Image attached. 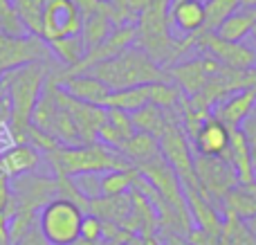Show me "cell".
Here are the masks:
<instances>
[{
	"mask_svg": "<svg viewBox=\"0 0 256 245\" xmlns=\"http://www.w3.org/2000/svg\"><path fill=\"white\" fill-rule=\"evenodd\" d=\"M58 68L56 58L34 61L7 72L0 79L9 104V133L14 144L27 142V130L32 126V112L38 104L50 74Z\"/></svg>",
	"mask_w": 256,
	"mask_h": 245,
	"instance_id": "obj_1",
	"label": "cell"
},
{
	"mask_svg": "<svg viewBox=\"0 0 256 245\" xmlns=\"http://www.w3.org/2000/svg\"><path fill=\"white\" fill-rule=\"evenodd\" d=\"M171 0H148L140 9L135 20V48L146 52L158 66L168 68L182 61L189 50H194L196 36L173 38L171 36Z\"/></svg>",
	"mask_w": 256,
	"mask_h": 245,
	"instance_id": "obj_2",
	"label": "cell"
},
{
	"mask_svg": "<svg viewBox=\"0 0 256 245\" xmlns=\"http://www.w3.org/2000/svg\"><path fill=\"white\" fill-rule=\"evenodd\" d=\"M86 74H92L94 79H99L104 86H108L110 92L132 88V86L166 84V81H171L166 68L158 66L148 54L142 52L135 45H130L128 50H124L117 56L108 58V61L97 63Z\"/></svg>",
	"mask_w": 256,
	"mask_h": 245,
	"instance_id": "obj_3",
	"label": "cell"
},
{
	"mask_svg": "<svg viewBox=\"0 0 256 245\" xmlns=\"http://www.w3.org/2000/svg\"><path fill=\"white\" fill-rule=\"evenodd\" d=\"M48 162L52 164L56 178H76L84 174H108V171L130 169L115 148L102 142L81 144V146H61L48 153Z\"/></svg>",
	"mask_w": 256,
	"mask_h": 245,
	"instance_id": "obj_4",
	"label": "cell"
},
{
	"mask_svg": "<svg viewBox=\"0 0 256 245\" xmlns=\"http://www.w3.org/2000/svg\"><path fill=\"white\" fill-rule=\"evenodd\" d=\"M84 210L68 198H54L40 210L38 232L50 245H74L81 238Z\"/></svg>",
	"mask_w": 256,
	"mask_h": 245,
	"instance_id": "obj_5",
	"label": "cell"
},
{
	"mask_svg": "<svg viewBox=\"0 0 256 245\" xmlns=\"http://www.w3.org/2000/svg\"><path fill=\"white\" fill-rule=\"evenodd\" d=\"M194 166L196 176H198L200 194L204 196V200H209L220 212L222 200L238 187V176H236L234 166L222 158L198 156V153H194Z\"/></svg>",
	"mask_w": 256,
	"mask_h": 245,
	"instance_id": "obj_6",
	"label": "cell"
},
{
	"mask_svg": "<svg viewBox=\"0 0 256 245\" xmlns=\"http://www.w3.org/2000/svg\"><path fill=\"white\" fill-rule=\"evenodd\" d=\"M191 142L186 138V133L182 130V126H171L164 133V138L160 140V153L168 162L173 171H176L178 180L182 184V192H200L198 176H196L194 166V151H191Z\"/></svg>",
	"mask_w": 256,
	"mask_h": 245,
	"instance_id": "obj_7",
	"label": "cell"
},
{
	"mask_svg": "<svg viewBox=\"0 0 256 245\" xmlns=\"http://www.w3.org/2000/svg\"><path fill=\"white\" fill-rule=\"evenodd\" d=\"M194 50L216 58L222 68H230V70H254L256 68V48L243 43V40H238V43L222 40L214 32L196 34Z\"/></svg>",
	"mask_w": 256,
	"mask_h": 245,
	"instance_id": "obj_8",
	"label": "cell"
},
{
	"mask_svg": "<svg viewBox=\"0 0 256 245\" xmlns=\"http://www.w3.org/2000/svg\"><path fill=\"white\" fill-rule=\"evenodd\" d=\"M84 14L74 0H45L40 18V38L45 43L81 34Z\"/></svg>",
	"mask_w": 256,
	"mask_h": 245,
	"instance_id": "obj_9",
	"label": "cell"
},
{
	"mask_svg": "<svg viewBox=\"0 0 256 245\" xmlns=\"http://www.w3.org/2000/svg\"><path fill=\"white\" fill-rule=\"evenodd\" d=\"M52 52H50L48 43L40 36L27 34V36H9L0 34V79L7 72L16 70L20 66L34 61H50Z\"/></svg>",
	"mask_w": 256,
	"mask_h": 245,
	"instance_id": "obj_10",
	"label": "cell"
},
{
	"mask_svg": "<svg viewBox=\"0 0 256 245\" xmlns=\"http://www.w3.org/2000/svg\"><path fill=\"white\" fill-rule=\"evenodd\" d=\"M220 68L222 66L216 58L207 56V54H200V56L182 58V61L173 63V66L166 68V72H168V76H171V81L182 92L194 97V94H198L200 90L209 84V79H212Z\"/></svg>",
	"mask_w": 256,
	"mask_h": 245,
	"instance_id": "obj_11",
	"label": "cell"
},
{
	"mask_svg": "<svg viewBox=\"0 0 256 245\" xmlns=\"http://www.w3.org/2000/svg\"><path fill=\"white\" fill-rule=\"evenodd\" d=\"M56 99L68 112H70L72 122L76 126V133H79L81 144H94L97 142L99 128L106 122V108L104 106H92V104L79 102V99L70 97L61 86L56 84Z\"/></svg>",
	"mask_w": 256,
	"mask_h": 245,
	"instance_id": "obj_12",
	"label": "cell"
},
{
	"mask_svg": "<svg viewBox=\"0 0 256 245\" xmlns=\"http://www.w3.org/2000/svg\"><path fill=\"white\" fill-rule=\"evenodd\" d=\"M232 142V128H227L220 120L209 115L207 120L200 124L196 135L191 138V146L198 156H212V158H227Z\"/></svg>",
	"mask_w": 256,
	"mask_h": 245,
	"instance_id": "obj_13",
	"label": "cell"
},
{
	"mask_svg": "<svg viewBox=\"0 0 256 245\" xmlns=\"http://www.w3.org/2000/svg\"><path fill=\"white\" fill-rule=\"evenodd\" d=\"M252 112H256V88H245L225 97L220 104H216L212 115L220 120L227 128H240V124Z\"/></svg>",
	"mask_w": 256,
	"mask_h": 245,
	"instance_id": "obj_14",
	"label": "cell"
},
{
	"mask_svg": "<svg viewBox=\"0 0 256 245\" xmlns=\"http://www.w3.org/2000/svg\"><path fill=\"white\" fill-rule=\"evenodd\" d=\"M61 66L54 72V79L56 84L66 90L70 97L79 99V102L92 104V106H106V99L110 97V90L108 86H104L99 79H94L92 74H74V76H61L58 74Z\"/></svg>",
	"mask_w": 256,
	"mask_h": 245,
	"instance_id": "obj_15",
	"label": "cell"
},
{
	"mask_svg": "<svg viewBox=\"0 0 256 245\" xmlns=\"http://www.w3.org/2000/svg\"><path fill=\"white\" fill-rule=\"evenodd\" d=\"M40 162V153L32 144H12L0 151V176L7 180L20 178L25 174H34Z\"/></svg>",
	"mask_w": 256,
	"mask_h": 245,
	"instance_id": "obj_16",
	"label": "cell"
},
{
	"mask_svg": "<svg viewBox=\"0 0 256 245\" xmlns=\"http://www.w3.org/2000/svg\"><path fill=\"white\" fill-rule=\"evenodd\" d=\"M130 120H132V126L135 130L140 133H148L153 138L162 140L164 133H166L171 126H180V112L176 110H162V108L153 106V104H146L142 106L140 110L130 112Z\"/></svg>",
	"mask_w": 256,
	"mask_h": 245,
	"instance_id": "obj_17",
	"label": "cell"
},
{
	"mask_svg": "<svg viewBox=\"0 0 256 245\" xmlns=\"http://www.w3.org/2000/svg\"><path fill=\"white\" fill-rule=\"evenodd\" d=\"M171 25H176L178 32L184 36H196L202 32L204 25V2L202 0H182V2H171Z\"/></svg>",
	"mask_w": 256,
	"mask_h": 245,
	"instance_id": "obj_18",
	"label": "cell"
},
{
	"mask_svg": "<svg viewBox=\"0 0 256 245\" xmlns=\"http://www.w3.org/2000/svg\"><path fill=\"white\" fill-rule=\"evenodd\" d=\"M130 192L122 194V196H97L90 198L88 207H86V214H92L102 220H108V223H124V218L130 214Z\"/></svg>",
	"mask_w": 256,
	"mask_h": 245,
	"instance_id": "obj_19",
	"label": "cell"
},
{
	"mask_svg": "<svg viewBox=\"0 0 256 245\" xmlns=\"http://www.w3.org/2000/svg\"><path fill=\"white\" fill-rule=\"evenodd\" d=\"M227 162L234 166L236 176H238V182L248 184L256 180V169L252 162V153L250 146L245 142V135L240 128H232V142H230V151H227Z\"/></svg>",
	"mask_w": 256,
	"mask_h": 245,
	"instance_id": "obj_20",
	"label": "cell"
},
{
	"mask_svg": "<svg viewBox=\"0 0 256 245\" xmlns=\"http://www.w3.org/2000/svg\"><path fill=\"white\" fill-rule=\"evenodd\" d=\"M117 153H120L126 162H130L132 166H137V164H142V162H148L150 158L160 156V140L148 133L135 130V133L117 148Z\"/></svg>",
	"mask_w": 256,
	"mask_h": 245,
	"instance_id": "obj_21",
	"label": "cell"
},
{
	"mask_svg": "<svg viewBox=\"0 0 256 245\" xmlns=\"http://www.w3.org/2000/svg\"><path fill=\"white\" fill-rule=\"evenodd\" d=\"M146 104H150V84L115 90V92H110V97L106 99V106L104 108H117V110H124L130 115V112L140 110L142 106H146Z\"/></svg>",
	"mask_w": 256,
	"mask_h": 245,
	"instance_id": "obj_22",
	"label": "cell"
},
{
	"mask_svg": "<svg viewBox=\"0 0 256 245\" xmlns=\"http://www.w3.org/2000/svg\"><path fill=\"white\" fill-rule=\"evenodd\" d=\"M254 25H256L254 12H250V9H238V12L232 14L227 20H222L220 27H218L214 34L220 36L222 40H232V43H238V40H243L245 36L252 34Z\"/></svg>",
	"mask_w": 256,
	"mask_h": 245,
	"instance_id": "obj_23",
	"label": "cell"
},
{
	"mask_svg": "<svg viewBox=\"0 0 256 245\" xmlns=\"http://www.w3.org/2000/svg\"><path fill=\"white\" fill-rule=\"evenodd\" d=\"M48 48H50V52H52V56L56 58V63L63 68L76 66V63L86 56V45H84L81 34L70 36V38L52 40V43H48Z\"/></svg>",
	"mask_w": 256,
	"mask_h": 245,
	"instance_id": "obj_24",
	"label": "cell"
},
{
	"mask_svg": "<svg viewBox=\"0 0 256 245\" xmlns=\"http://www.w3.org/2000/svg\"><path fill=\"white\" fill-rule=\"evenodd\" d=\"M9 4L18 16V20L22 22V27L27 30V34L40 36V18H43L45 0H9Z\"/></svg>",
	"mask_w": 256,
	"mask_h": 245,
	"instance_id": "obj_25",
	"label": "cell"
},
{
	"mask_svg": "<svg viewBox=\"0 0 256 245\" xmlns=\"http://www.w3.org/2000/svg\"><path fill=\"white\" fill-rule=\"evenodd\" d=\"M218 245H256V236L250 232L245 220L225 216L220 234H218Z\"/></svg>",
	"mask_w": 256,
	"mask_h": 245,
	"instance_id": "obj_26",
	"label": "cell"
},
{
	"mask_svg": "<svg viewBox=\"0 0 256 245\" xmlns=\"http://www.w3.org/2000/svg\"><path fill=\"white\" fill-rule=\"evenodd\" d=\"M240 9V0H204V25L202 32H216L222 20Z\"/></svg>",
	"mask_w": 256,
	"mask_h": 245,
	"instance_id": "obj_27",
	"label": "cell"
},
{
	"mask_svg": "<svg viewBox=\"0 0 256 245\" xmlns=\"http://www.w3.org/2000/svg\"><path fill=\"white\" fill-rule=\"evenodd\" d=\"M137 178V169L130 166V169L124 171H108L99 178V189H102V196H122V194H128L132 189V182Z\"/></svg>",
	"mask_w": 256,
	"mask_h": 245,
	"instance_id": "obj_28",
	"label": "cell"
},
{
	"mask_svg": "<svg viewBox=\"0 0 256 245\" xmlns=\"http://www.w3.org/2000/svg\"><path fill=\"white\" fill-rule=\"evenodd\" d=\"M184 99V92L173 81L166 84H150V104L162 110H176L180 102Z\"/></svg>",
	"mask_w": 256,
	"mask_h": 245,
	"instance_id": "obj_29",
	"label": "cell"
},
{
	"mask_svg": "<svg viewBox=\"0 0 256 245\" xmlns=\"http://www.w3.org/2000/svg\"><path fill=\"white\" fill-rule=\"evenodd\" d=\"M81 241H88V243L104 241V220L92 214H86L84 223H81Z\"/></svg>",
	"mask_w": 256,
	"mask_h": 245,
	"instance_id": "obj_30",
	"label": "cell"
},
{
	"mask_svg": "<svg viewBox=\"0 0 256 245\" xmlns=\"http://www.w3.org/2000/svg\"><path fill=\"white\" fill-rule=\"evenodd\" d=\"M99 174H84V176H76V178H72V182L76 184V189H79V194L84 198H97L102 196V189H99Z\"/></svg>",
	"mask_w": 256,
	"mask_h": 245,
	"instance_id": "obj_31",
	"label": "cell"
},
{
	"mask_svg": "<svg viewBox=\"0 0 256 245\" xmlns=\"http://www.w3.org/2000/svg\"><path fill=\"white\" fill-rule=\"evenodd\" d=\"M240 130H243V135H245V142H248V146H250L254 169H256V112H252V115L240 124Z\"/></svg>",
	"mask_w": 256,
	"mask_h": 245,
	"instance_id": "obj_32",
	"label": "cell"
},
{
	"mask_svg": "<svg viewBox=\"0 0 256 245\" xmlns=\"http://www.w3.org/2000/svg\"><path fill=\"white\" fill-rule=\"evenodd\" d=\"M184 238L189 245H218V236H212V234L202 232L198 228H191Z\"/></svg>",
	"mask_w": 256,
	"mask_h": 245,
	"instance_id": "obj_33",
	"label": "cell"
},
{
	"mask_svg": "<svg viewBox=\"0 0 256 245\" xmlns=\"http://www.w3.org/2000/svg\"><path fill=\"white\" fill-rule=\"evenodd\" d=\"M18 245H50L48 241L43 238V234L38 232V225H34V228L30 230V232L25 234V238H22Z\"/></svg>",
	"mask_w": 256,
	"mask_h": 245,
	"instance_id": "obj_34",
	"label": "cell"
},
{
	"mask_svg": "<svg viewBox=\"0 0 256 245\" xmlns=\"http://www.w3.org/2000/svg\"><path fill=\"white\" fill-rule=\"evenodd\" d=\"M0 245H14L9 236V218L4 216V212H0Z\"/></svg>",
	"mask_w": 256,
	"mask_h": 245,
	"instance_id": "obj_35",
	"label": "cell"
},
{
	"mask_svg": "<svg viewBox=\"0 0 256 245\" xmlns=\"http://www.w3.org/2000/svg\"><path fill=\"white\" fill-rule=\"evenodd\" d=\"M9 196H12V189H9V180L0 176V212H2L4 207H7Z\"/></svg>",
	"mask_w": 256,
	"mask_h": 245,
	"instance_id": "obj_36",
	"label": "cell"
},
{
	"mask_svg": "<svg viewBox=\"0 0 256 245\" xmlns=\"http://www.w3.org/2000/svg\"><path fill=\"white\" fill-rule=\"evenodd\" d=\"M2 124H9V104L7 102L0 104V126Z\"/></svg>",
	"mask_w": 256,
	"mask_h": 245,
	"instance_id": "obj_37",
	"label": "cell"
},
{
	"mask_svg": "<svg viewBox=\"0 0 256 245\" xmlns=\"http://www.w3.org/2000/svg\"><path fill=\"white\" fill-rule=\"evenodd\" d=\"M142 245H162V241L158 238V234H150V236H142Z\"/></svg>",
	"mask_w": 256,
	"mask_h": 245,
	"instance_id": "obj_38",
	"label": "cell"
},
{
	"mask_svg": "<svg viewBox=\"0 0 256 245\" xmlns=\"http://www.w3.org/2000/svg\"><path fill=\"white\" fill-rule=\"evenodd\" d=\"M146 2H148V0H130V9H132L135 14H140V9L144 7Z\"/></svg>",
	"mask_w": 256,
	"mask_h": 245,
	"instance_id": "obj_39",
	"label": "cell"
},
{
	"mask_svg": "<svg viewBox=\"0 0 256 245\" xmlns=\"http://www.w3.org/2000/svg\"><path fill=\"white\" fill-rule=\"evenodd\" d=\"M240 9H256V0H240Z\"/></svg>",
	"mask_w": 256,
	"mask_h": 245,
	"instance_id": "obj_40",
	"label": "cell"
},
{
	"mask_svg": "<svg viewBox=\"0 0 256 245\" xmlns=\"http://www.w3.org/2000/svg\"><path fill=\"white\" fill-rule=\"evenodd\" d=\"M245 223H248L250 232H252V234H254V236H256V216H252V218H248V220H245Z\"/></svg>",
	"mask_w": 256,
	"mask_h": 245,
	"instance_id": "obj_41",
	"label": "cell"
},
{
	"mask_svg": "<svg viewBox=\"0 0 256 245\" xmlns=\"http://www.w3.org/2000/svg\"><path fill=\"white\" fill-rule=\"evenodd\" d=\"M240 184H243V182H240ZM245 189H248V192H250V194H252V196L256 198V180H252V182H248V184H245Z\"/></svg>",
	"mask_w": 256,
	"mask_h": 245,
	"instance_id": "obj_42",
	"label": "cell"
},
{
	"mask_svg": "<svg viewBox=\"0 0 256 245\" xmlns=\"http://www.w3.org/2000/svg\"><path fill=\"white\" fill-rule=\"evenodd\" d=\"M168 243H173V245H189L186 241H182L180 236H168Z\"/></svg>",
	"mask_w": 256,
	"mask_h": 245,
	"instance_id": "obj_43",
	"label": "cell"
},
{
	"mask_svg": "<svg viewBox=\"0 0 256 245\" xmlns=\"http://www.w3.org/2000/svg\"><path fill=\"white\" fill-rule=\"evenodd\" d=\"M122 245H142V236H132L130 241H126V243H122Z\"/></svg>",
	"mask_w": 256,
	"mask_h": 245,
	"instance_id": "obj_44",
	"label": "cell"
},
{
	"mask_svg": "<svg viewBox=\"0 0 256 245\" xmlns=\"http://www.w3.org/2000/svg\"><path fill=\"white\" fill-rule=\"evenodd\" d=\"M2 102H7V94H4V88H2V84H0V104Z\"/></svg>",
	"mask_w": 256,
	"mask_h": 245,
	"instance_id": "obj_45",
	"label": "cell"
},
{
	"mask_svg": "<svg viewBox=\"0 0 256 245\" xmlns=\"http://www.w3.org/2000/svg\"><path fill=\"white\" fill-rule=\"evenodd\" d=\"M252 38H254V43H256V25H254V30H252Z\"/></svg>",
	"mask_w": 256,
	"mask_h": 245,
	"instance_id": "obj_46",
	"label": "cell"
},
{
	"mask_svg": "<svg viewBox=\"0 0 256 245\" xmlns=\"http://www.w3.org/2000/svg\"><path fill=\"white\" fill-rule=\"evenodd\" d=\"M171 2H182V0H171Z\"/></svg>",
	"mask_w": 256,
	"mask_h": 245,
	"instance_id": "obj_47",
	"label": "cell"
},
{
	"mask_svg": "<svg viewBox=\"0 0 256 245\" xmlns=\"http://www.w3.org/2000/svg\"><path fill=\"white\" fill-rule=\"evenodd\" d=\"M252 12H254V16H256V9H252Z\"/></svg>",
	"mask_w": 256,
	"mask_h": 245,
	"instance_id": "obj_48",
	"label": "cell"
},
{
	"mask_svg": "<svg viewBox=\"0 0 256 245\" xmlns=\"http://www.w3.org/2000/svg\"><path fill=\"white\" fill-rule=\"evenodd\" d=\"M166 245H173V243H166Z\"/></svg>",
	"mask_w": 256,
	"mask_h": 245,
	"instance_id": "obj_49",
	"label": "cell"
}]
</instances>
